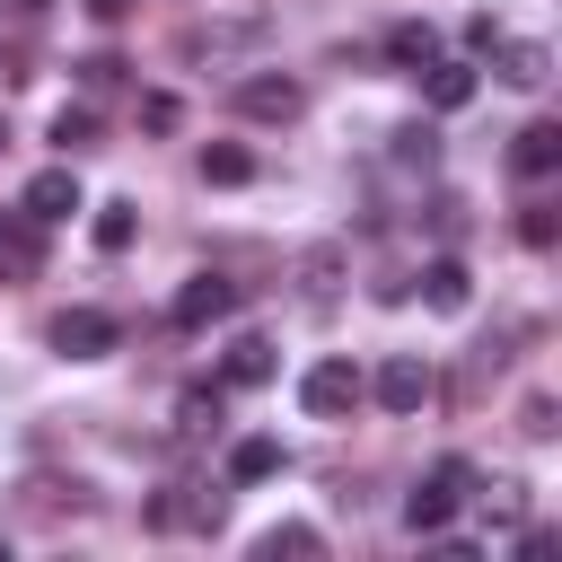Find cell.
<instances>
[{"label": "cell", "mask_w": 562, "mask_h": 562, "mask_svg": "<svg viewBox=\"0 0 562 562\" xmlns=\"http://www.w3.org/2000/svg\"><path fill=\"white\" fill-rule=\"evenodd\" d=\"M465 501H474V465H465V457H439V465L404 492V527H413V536H448V518H457Z\"/></svg>", "instance_id": "obj_1"}, {"label": "cell", "mask_w": 562, "mask_h": 562, "mask_svg": "<svg viewBox=\"0 0 562 562\" xmlns=\"http://www.w3.org/2000/svg\"><path fill=\"white\" fill-rule=\"evenodd\" d=\"M263 35H272L263 9H246V18H211V26H184V61H237V53H255Z\"/></svg>", "instance_id": "obj_2"}, {"label": "cell", "mask_w": 562, "mask_h": 562, "mask_svg": "<svg viewBox=\"0 0 562 562\" xmlns=\"http://www.w3.org/2000/svg\"><path fill=\"white\" fill-rule=\"evenodd\" d=\"M237 114H246V123H299V114H307V88H299L290 70H246V79H237Z\"/></svg>", "instance_id": "obj_3"}, {"label": "cell", "mask_w": 562, "mask_h": 562, "mask_svg": "<svg viewBox=\"0 0 562 562\" xmlns=\"http://www.w3.org/2000/svg\"><path fill=\"white\" fill-rule=\"evenodd\" d=\"M369 395H378L386 413H404V422H413V413H422V404L439 395V378H430V360H422V351H395V360H378Z\"/></svg>", "instance_id": "obj_4"}, {"label": "cell", "mask_w": 562, "mask_h": 562, "mask_svg": "<svg viewBox=\"0 0 562 562\" xmlns=\"http://www.w3.org/2000/svg\"><path fill=\"white\" fill-rule=\"evenodd\" d=\"M360 395H369V378H360L351 360H316V369L299 378V404H307L316 422H342V413H351Z\"/></svg>", "instance_id": "obj_5"}, {"label": "cell", "mask_w": 562, "mask_h": 562, "mask_svg": "<svg viewBox=\"0 0 562 562\" xmlns=\"http://www.w3.org/2000/svg\"><path fill=\"white\" fill-rule=\"evenodd\" d=\"M114 342H123V325H114L105 307H61V316H53V351H61V360H105Z\"/></svg>", "instance_id": "obj_6"}, {"label": "cell", "mask_w": 562, "mask_h": 562, "mask_svg": "<svg viewBox=\"0 0 562 562\" xmlns=\"http://www.w3.org/2000/svg\"><path fill=\"white\" fill-rule=\"evenodd\" d=\"M483 61H492V70H501V88H527V97H536V88H544V79H553V53H544V44H536V35H501V44H492V53H483Z\"/></svg>", "instance_id": "obj_7"}, {"label": "cell", "mask_w": 562, "mask_h": 562, "mask_svg": "<svg viewBox=\"0 0 562 562\" xmlns=\"http://www.w3.org/2000/svg\"><path fill=\"white\" fill-rule=\"evenodd\" d=\"M228 307H237V281H220V272H193V281L176 290V307H167V316H176L184 334H202V325H220Z\"/></svg>", "instance_id": "obj_8"}, {"label": "cell", "mask_w": 562, "mask_h": 562, "mask_svg": "<svg viewBox=\"0 0 562 562\" xmlns=\"http://www.w3.org/2000/svg\"><path fill=\"white\" fill-rule=\"evenodd\" d=\"M18 211H26L35 228H53V220H70V211H88V202H79V176H70V158H61V167H44V176L26 184V202H18Z\"/></svg>", "instance_id": "obj_9"}, {"label": "cell", "mask_w": 562, "mask_h": 562, "mask_svg": "<svg viewBox=\"0 0 562 562\" xmlns=\"http://www.w3.org/2000/svg\"><path fill=\"white\" fill-rule=\"evenodd\" d=\"M158 527H220L228 518V492H211V483H167V501L149 509Z\"/></svg>", "instance_id": "obj_10"}, {"label": "cell", "mask_w": 562, "mask_h": 562, "mask_svg": "<svg viewBox=\"0 0 562 562\" xmlns=\"http://www.w3.org/2000/svg\"><path fill=\"white\" fill-rule=\"evenodd\" d=\"M44 272V228L26 211H0V281H35Z\"/></svg>", "instance_id": "obj_11"}, {"label": "cell", "mask_w": 562, "mask_h": 562, "mask_svg": "<svg viewBox=\"0 0 562 562\" xmlns=\"http://www.w3.org/2000/svg\"><path fill=\"white\" fill-rule=\"evenodd\" d=\"M509 167H518L527 184H544V176L562 167V123H527V132L509 140Z\"/></svg>", "instance_id": "obj_12"}, {"label": "cell", "mask_w": 562, "mask_h": 562, "mask_svg": "<svg viewBox=\"0 0 562 562\" xmlns=\"http://www.w3.org/2000/svg\"><path fill=\"white\" fill-rule=\"evenodd\" d=\"M386 61H395V70H430V61H439V26H430V18H395V26H386Z\"/></svg>", "instance_id": "obj_13"}, {"label": "cell", "mask_w": 562, "mask_h": 562, "mask_svg": "<svg viewBox=\"0 0 562 562\" xmlns=\"http://www.w3.org/2000/svg\"><path fill=\"white\" fill-rule=\"evenodd\" d=\"M413 79L430 88V105H439V114L474 105V61H448V53H439V61H430V70H413Z\"/></svg>", "instance_id": "obj_14"}, {"label": "cell", "mask_w": 562, "mask_h": 562, "mask_svg": "<svg viewBox=\"0 0 562 562\" xmlns=\"http://www.w3.org/2000/svg\"><path fill=\"white\" fill-rule=\"evenodd\" d=\"M422 299H430L439 316H457V307L474 299V272H465L457 255H439V263H422Z\"/></svg>", "instance_id": "obj_15"}, {"label": "cell", "mask_w": 562, "mask_h": 562, "mask_svg": "<svg viewBox=\"0 0 562 562\" xmlns=\"http://www.w3.org/2000/svg\"><path fill=\"white\" fill-rule=\"evenodd\" d=\"M272 369H281V360H272V342H263V334H237L220 378H228V386H272Z\"/></svg>", "instance_id": "obj_16"}, {"label": "cell", "mask_w": 562, "mask_h": 562, "mask_svg": "<svg viewBox=\"0 0 562 562\" xmlns=\"http://www.w3.org/2000/svg\"><path fill=\"white\" fill-rule=\"evenodd\" d=\"M386 158H395L404 176H430V167H439V132H430V123H404V132H386Z\"/></svg>", "instance_id": "obj_17"}, {"label": "cell", "mask_w": 562, "mask_h": 562, "mask_svg": "<svg viewBox=\"0 0 562 562\" xmlns=\"http://www.w3.org/2000/svg\"><path fill=\"white\" fill-rule=\"evenodd\" d=\"M220 422H228V395H220V386H184V395H176V430H184V439H202V430H220Z\"/></svg>", "instance_id": "obj_18"}, {"label": "cell", "mask_w": 562, "mask_h": 562, "mask_svg": "<svg viewBox=\"0 0 562 562\" xmlns=\"http://www.w3.org/2000/svg\"><path fill=\"white\" fill-rule=\"evenodd\" d=\"M272 474H281V439H263V430H255V439H237V448H228V483H272Z\"/></svg>", "instance_id": "obj_19"}, {"label": "cell", "mask_w": 562, "mask_h": 562, "mask_svg": "<svg viewBox=\"0 0 562 562\" xmlns=\"http://www.w3.org/2000/svg\"><path fill=\"white\" fill-rule=\"evenodd\" d=\"M255 553H263V562H281V553H290V562H316V553H325V536H316V527H299V518H281V527H263V536H255Z\"/></svg>", "instance_id": "obj_20"}, {"label": "cell", "mask_w": 562, "mask_h": 562, "mask_svg": "<svg viewBox=\"0 0 562 562\" xmlns=\"http://www.w3.org/2000/svg\"><path fill=\"white\" fill-rule=\"evenodd\" d=\"M246 176H255V149H237V140L202 149V184H246Z\"/></svg>", "instance_id": "obj_21"}, {"label": "cell", "mask_w": 562, "mask_h": 562, "mask_svg": "<svg viewBox=\"0 0 562 562\" xmlns=\"http://www.w3.org/2000/svg\"><path fill=\"white\" fill-rule=\"evenodd\" d=\"M483 518H492V527H527V483H518V474L483 483Z\"/></svg>", "instance_id": "obj_22"}, {"label": "cell", "mask_w": 562, "mask_h": 562, "mask_svg": "<svg viewBox=\"0 0 562 562\" xmlns=\"http://www.w3.org/2000/svg\"><path fill=\"white\" fill-rule=\"evenodd\" d=\"M53 149H61V158L97 149V114H88V105H61V114H53Z\"/></svg>", "instance_id": "obj_23"}, {"label": "cell", "mask_w": 562, "mask_h": 562, "mask_svg": "<svg viewBox=\"0 0 562 562\" xmlns=\"http://www.w3.org/2000/svg\"><path fill=\"white\" fill-rule=\"evenodd\" d=\"M132 237H140V211H132V202H97V246H105V255H123Z\"/></svg>", "instance_id": "obj_24"}, {"label": "cell", "mask_w": 562, "mask_h": 562, "mask_svg": "<svg viewBox=\"0 0 562 562\" xmlns=\"http://www.w3.org/2000/svg\"><path fill=\"white\" fill-rule=\"evenodd\" d=\"M553 237H562V211H553L544 193H536V202H518V246H536V255H544Z\"/></svg>", "instance_id": "obj_25"}, {"label": "cell", "mask_w": 562, "mask_h": 562, "mask_svg": "<svg viewBox=\"0 0 562 562\" xmlns=\"http://www.w3.org/2000/svg\"><path fill=\"white\" fill-rule=\"evenodd\" d=\"M79 79H88V97L123 88V53H88V61H79Z\"/></svg>", "instance_id": "obj_26"}, {"label": "cell", "mask_w": 562, "mask_h": 562, "mask_svg": "<svg viewBox=\"0 0 562 562\" xmlns=\"http://www.w3.org/2000/svg\"><path fill=\"white\" fill-rule=\"evenodd\" d=\"M176 123H184V105H176L167 88H149V97H140V132H176Z\"/></svg>", "instance_id": "obj_27"}, {"label": "cell", "mask_w": 562, "mask_h": 562, "mask_svg": "<svg viewBox=\"0 0 562 562\" xmlns=\"http://www.w3.org/2000/svg\"><path fill=\"white\" fill-rule=\"evenodd\" d=\"M299 272H307V299H325V290H334V272H342V246H316Z\"/></svg>", "instance_id": "obj_28"}, {"label": "cell", "mask_w": 562, "mask_h": 562, "mask_svg": "<svg viewBox=\"0 0 562 562\" xmlns=\"http://www.w3.org/2000/svg\"><path fill=\"white\" fill-rule=\"evenodd\" d=\"M518 430H527V439H553V395H527V404H518Z\"/></svg>", "instance_id": "obj_29"}, {"label": "cell", "mask_w": 562, "mask_h": 562, "mask_svg": "<svg viewBox=\"0 0 562 562\" xmlns=\"http://www.w3.org/2000/svg\"><path fill=\"white\" fill-rule=\"evenodd\" d=\"M492 44H501V26H492V9H474L465 18V53H492Z\"/></svg>", "instance_id": "obj_30"}, {"label": "cell", "mask_w": 562, "mask_h": 562, "mask_svg": "<svg viewBox=\"0 0 562 562\" xmlns=\"http://www.w3.org/2000/svg\"><path fill=\"white\" fill-rule=\"evenodd\" d=\"M79 9H88L97 26H123V18H132V0H79Z\"/></svg>", "instance_id": "obj_31"}, {"label": "cell", "mask_w": 562, "mask_h": 562, "mask_svg": "<svg viewBox=\"0 0 562 562\" xmlns=\"http://www.w3.org/2000/svg\"><path fill=\"white\" fill-rule=\"evenodd\" d=\"M0 9H9V18H18V26H35V18H44V9H53V0H0Z\"/></svg>", "instance_id": "obj_32"}, {"label": "cell", "mask_w": 562, "mask_h": 562, "mask_svg": "<svg viewBox=\"0 0 562 562\" xmlns=\"http://www.w3.org/2000/svg\"><path fill=\"white\" fill-rule=\"evenodd\" d=\"M0 149H9V123H0Z\"/></svg>", "instance_id": "obj_33"}]
</instances>
